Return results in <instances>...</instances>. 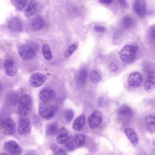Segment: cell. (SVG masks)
Returning a JSON list of instances; mask_svg holds the SVG:
<instances>
[{
  "label": "cell",
  "instance_id": "cell-1",
  "mask_svg": "<svg viewBox=\"0 0 155 155\" xmlns=\"http://www.w3.org/2000/svg\"><path fill=\"white\" fill-rule=\"evenodd\" d=\"M32 109V101L31 97L28 94H25L20 99L18 112L22 116L28 115Z\"/></svg>",
  "mask_w": 155,
  "mask_h": 155
},
{
  "label": "cell",
  "instance_id": "cell-2",
  "mask_svg": "<svg viewBox=\"0 0 155 155\" xmlns=\"http://www.w3.org/2000/svg\"><path fill=\"white\" fill-rule=\"evenodd\" d=\"M118 55L120 59L125 63H132L136 58V48L130 45H125L119 51Z\"/></svg>",
  "mask_w": 155,
  "mask_h": 155
},
{
  "label": "cell",
  "instance_id": "cell-3",
  "mask_svg": "<svg viewBox=\"0 0 155 155\" xmlns=\"http://www.w3.org/2000/svg\"><path fill=\"white\" fill-rule=\"evenodd\" d=\"M58 111V107L46 103H41L39 107L40 115L45 119L52 118L55 116Z\"/></svg>",
  "mask_w": 155,
  "mask_h": 155
},
{
  "label": "cell",
  "instance_id": "cell-4",
  "mask_svg": "<svg viewBox=\"0 0 155 155\" xmlns=\"http://www.w3.org/2000/svg\"><path fill=\"white\" fill-rule=\"evenodd\" d=\"M0 127L6 135H13L16 131L15 122L12 119L8 117L2 118L0 120Z\"/></svg>",
  "mask_w": 155,
  "mask_h": 155
},
{
  "label": "cell",
  "instance_id": "cell-5",
  "mask_svg": "<svg viewBox=\"0 0 155 155\" xmlns=\"http://www.w3.org/2000/svg\"><path fill=\"white\" fill-rule=\"evenodd\" d=\"M20 56L25 61L31 60L36 57V52L33 48L28 45H23L19 50Z\"/></svg>",
  "mask_w": 155,
  "mask_h": 155
},
{
  "label": "cell",
  "instance_id": "cell-6",
  "mask_svg": "<svg viewBox=\"0 0 155 155\" xmlns=\"http://www.w3.org/2000/svg\"><path fill=\"white\" fill-rule=\"evenodd\" d=\"M31 130V124L30 120L26 117L20 118L19 122L18 132L21 136L27 135L30 133Z\"/></svg>",
  "mask_w": 155,
  "mask_h": 155
},
{
  "label": "cell",
  "instance_id": "cell-7",
  "mask_svg": "<svg viewBox=\"0 0 155 155\" xmlns=\"http://www.w3.org/2000/svg\"><path fill=\"white\" fill-rule=\"evenodd\" d=\"M88 120L89 126L92 129L97 128L102 123V114L99 111L95 110L89 116Z\"/></svg>",
  "mask_w": 155,
  "mask_h": 155
},
{
  "label": "cell",
  "instance_id": "cell-8",
  "mask_svg": "<svg viewBox=\"0 0 155 155\" xmlns=\"http://www.w3.org/2000/svg\"><path fill=\"white\" fill-rule=\"evenodd\" d=\"M47 80V77L44 74L35 73L32 74L29 78L30 85L33 87L37 88L43 85Z\"/></svg>",
  "mask_w": 155,
  "mask_h": 155
},
{
  "label": "cell",
  "instance_id": "cell-9",
  "mask_svg": "<svg viewBox=\"0 0 155 155\" xmlns=\"http://www.w3.org/2000/svg\"><path fill=\"white\" fill-rule=\"evenodd\" d=\"M5 150L12 155H19L22 153V149L17 142L14 140H9L5 143L3 146Z\"/></svg>",
  "mask_w": 155,
  "mask_h": 155
},
{
  "label": "cell",
  "instance_id": "cell-10",
  "mask_svg": "<svg viewBox=\"0 0 155 155\" xmlns=\"http://www.w3.org/2000/svg\"><path fill=\"white\" fill-rule=\"evenodd\" d=\"M40 99L44 102H47L53 99L56 97V92L54 90L49 87L42 89L39 93Z\"/></svg>",
  "mask_w": 155,
  "mask_h": 155
},
{
  "label": "cell",
  "instance_id": "cell-11",
  "mask_svg": "<svg viewBox=\"0 0 155 155\" xmlns=\"http://www.w3.org/2000/svg\"><path fill=\"white\" fill-rule=\"evenodd\" d=\"M142 77L138 72H133L130 73L128 78V84L132 87H137L141 84Z\"/></svg>",
  "mask_w": 155,
  "mask_h": 155
},
{
  "label": "cell",
  "instance_id": "cell-12",
  "mask_svg": "<svg viewBox=\"0 0 155 155\" xmlns=\"http://www.w3.org/2000/svg\"><path fill=\"white\" fill-rule=\"evenodd\" d=\"M3 66L6 70V74L9 77H13L16 75L18 71L17 66L14 60L8 59L3 63Z\"/></svg>",
  "mask_w": 155,
  "mask_h": 155
},
{
  "label": "cell",
  "instance_id": "cell-13",
  "mask_svg": "<svg viewBox=\"0 0 155 155\" xmlns=\"http://www.w3.org/2000/svg\"><path fill=\"white\" fill-rule=\"evenodd\" d=\"M155 75L154 71H150L147 77V79L144 85L145 91L150 93L155 89Z\"/></svg>",
  "mask_w": 155,
  "mask_h": 155
},
{
  "label": "cell",
  "instance_id": "cell-14",
  "mask_svg": "<svg viewBox=\"0 0 155 155\" xmlns=\"http://www.w3.org/2000/svg\"><path fill=\"white\" fill-rule=\"evenodd\" d=\"M134 9L136 13L140 18L146 15V4L144 0H136L134 3Z\"/></svg>",
  "mask_w": 155,
  "mask_h": 155
},
{
  "label": "cell",
  "instance_id": "cell-15",
  "mask_svg": "<svg viewBox=\"0 0 155 155\" xmlns=\"http://www.w3.org/2000/svg\"><path fill=\"white\" fill-rule=\"evenodd\" d=\"M117 115L119 117L122 119H128L132 116V110L127 105L121 106L117 111Z\"/></svg>",
  "mask_w": 155,
  "mask_h": 155
},
{
  "label": "cell",
  "instance_id": "cell-16",
  "mask_svg": "<svg viewBox=\"0 0 155 155\" xmlns=\"http://www.w3.org/2000/svg\"><path fill=\"white\" fill-rule=\"evenodd\" d=\"M9 28L12 31L20 32L22 30V25L21 21L17 18H12L8 23Z\"/></svg>",
  "mask_w": 155,
  "mask_h": 155
},
{
  "label": "cell",
  "instance_id": "cell-17",
  "mask_svg": "<svg viewBox=\"0 0 155 155\" xmlns=\"http://www.w3.org/2000/svg\"><path fill=\"white\" fill-rule=\"evenodd\" d=\"M124 132L133 145L136 146L138 144V137L133 129L130 127L126 128Z\"/></svg>",
  "mask_w": 155,
  "mask_h": 155
},
{
  "label": "cell",
  "instance_id": "cell-18",
  "mask_svg": "<svg viewBox=\"0 0 155 155\" xmlns=\"http://www.w3.org/2000/svg\"><path fill=\"white\" fill-rule=\"evenodd\" d=\"M85 123V116L81 115L76 118L72 124V128L76 131H80L83 129Z\"/></svg>",
  "mask_w": 155,
  "mask_h": 155
},
{
  "label": "cell",
  "instance_id": "cell-19",
  "mask_svg": "<svg viewBox=\"0 0 155 155\" xmlns=\"http://www.w3.org/2000/svg\"><path fill=\"white\" fill-rule=\"evenodd\" d=\"M45 26V21L42 18L37 17L32 20L30 24L31 29L33 30L41 29Z\"/></svg>",
  "mask_w": 155,
  "mask_h": 155
},
{
  "label": "cell",
  "instance_id": "cell-20",
  "mask_svg": "<svg viewBox=\"0 0 155 155\" xmlns=\"http://www.w3.org/2000/svg\"><path fill=\"white\" fill-rule=\"evenodd\" d=\"M6 101L9 106H16L19 102L18 95L14 92H10L7 95Z\"/></svg>",
  "mask_w": 155,
  "mask_h": 155
},
{
  "label": "cell",
  "instance_id": "cell-21",
  "mask_svg": "<svg viewBox=\"0 0 155 155\" xmlns=\"http://www.w3.org/2000/svg\"><path fill=\"white\" fill-rule=\"evenodd\" d=\"M68 137V131L67 129L64 127L61 128L58 133L57 137V141L59 144H63L67 140Z\"/></svg>",
  "mask_w": 155,
  "mask_h": 155
},
{
  "label": "cell",
  "instance_id": "cell-22",
  "mask_svg": "<svg viewBox=\"0 0 155 155\" xmlns=\"http://www.w3.org/2000/svg\"><path fill=\"white\" fill-rule=\"evenodd\" d=\"M74 142L77 147L84 146L86 142V136L84 134H76L74 137Z\"/></svg>",
  "mask_w": 155,
  "mask_h": 155
},
{
  "label": "cell",
  "instance_id": "cell-23",
  "mask_svg": "<svg viewBox=\"0 0 155 155\" xmlns=\"http://www.w3.org/2000/svg\"><path fill=\"white\" fill-rule=\"evenodd\" d=\"M37 2L34 0H32L30 2L28 7L25 11V15L28 17H31L35 13L37 9Z\"/></svg>",
  "mask_w": 155,
  "mask_h": 155
},
{
  "label": "cell",
  "instance_id": "cell-24",
  "mask_svg": "<svg viewBox=\"0 0 155 155\" xmlns=\"http://www.w3.org/2000/svg\"><path fill=\"white\" fill-rule=\"evenodd\" d=\"M41 51L43 57L46 60L50 61L52 59V53L51 51L50 48L48 44H44L42 46Z\"/></svg>",
  "mask_w": 155,
  "mask_h": 155
},
{
  "label": "cell",
  "instance_id": "cell-25",
  "mask_svg": "<svg viewBox=\"0 0 155 155\" xmlns=\"http://www.w3.org/2000/svg\"><path fill=\"white\" fill-rule=\"evenodd\" d=\"M58 132V126L55 123H50L47 126L46 133L48 136H54Z\"/></svg>",
  "mask_w": 155,
  "mask_h": 155
},
{
  "label": "cell",
  "instance_id": "cell-26",
  "mask_svg": "<svg viewBox=\"0 0 155 155\" xmlns=\"http://www.w3.org/2000/svg\"><path fill=\"white\" fill-rule=\"evenodd\" d=\"M101 75L99 70H94L91 71L90 74L89 78L91 82L93 83H97L101 79Z\"/></svg>",
  "mask_w": 155,
  "mask_h": 155
},
{
  "label": "cell",
  "instance_id": "cell-27",
  "mask_svg": "<svg viewBox=\"0 0 155 155\" xmlns=\"http://www.w3.org/2000/svg\"><path fill=\"white\" fill-rule=\"evenodd\" d=\"M65 143H66V146L67 148L69 150H73L77 148L74 142V138L70 136L68 137Z\"/></svg>",
  "mask_w": 155,
  "mask_h": 155
},
{
  "label": "cell",
  "instance_id": "cell-28",
  "mask_svg": "<svg viewBox=\"0 0 155 155\" xmlns=\"http://www.w3.org/2000/svg\"><path fill=\"white\" fill-rule=\"evenodd\" d=\"M87 77V71L85 69H82L79 72L78 78L79 81L81 83H84L86 82Z\"/></svg>",
  "mask_w": 155,
  "mask_h": 155
},
{
  "label": "cell",
  "instance_id": "cell-29",
  "mask_svg": "<svg viewBox=\"0 0 155 155\" xmlns=\"http://www.w3.org/2000/svg\"><path fill=\"white\" fill-rule=\"evenodd\" d=\"M28 0H15V6L18 11H21L28 4Z\"/></svg>",
  "mask_w": 155,
  "mask_h": 155
},
{
  "label": "cell",
  "instance_id": "cell-30",
  "mask_svg": "<svg viewBox=\"0 0 155 155\" xmlns=\"http://www.w3.org/2000/svg\"><path fill=\"white\" fill-rule=\"evenodd\" d=\"M133 24L132 20L129 17H125L122 20V26L125 28H130L133 26Z\"/></svg>",
  "mask_w": 155,
  "mask_h": 155
},
{
  "label": "cell",
  "instance_id": "cell-31",
  "mask_svg": "<svg viewBox=\"0 0 155 155\" xmlns=\"http://www.w3.org/2000/svg\"><path fill=\"white\" fill-rule=\"evenodd\" d=\"M74 113L71 109H68L65 111L64 117L68 122H70L74 117Z\"/></svg>",
  "mask_w": 155,
  "mask_h": 155
},
{
  "label": "cell",
  "instance_id": "cell-32",
  "mask_svg": "<svg viewBox=\"0 0 155 155\" xmlns=\"http://www.w3.org/2000/svg\"><path fill=\"white\" fill-rule=\"evenodd\" d=\"M51 149L55 154H61V155H65L68 153L65 151V150L61 148L58 147L57 145L53 144L51 146Z\"/></svg>",
  "mask_w": 155,
  "mask_h": 155
},
{
  "label": "cell",
  "instance_id": "cell-33",
  "mask_svg": "<svg viewBox=\"0 0 155 155\" xmlns=\"http://www.w3.org/2000/svg\"><path fill=\"white\" fill-rule=\"evenodd\" d=\"M77 46L76 44H71V45L67 49L66 53H65V57H66V58H68V57L71 56V55L73 54V53H74V51L77 49Z\"/></svg>",
  "mask_w": 155,
  "mask_h": 155
},
{
  "label": "cell",
  "instance_id": "cell-34",
  "mask_svg": "<svg viewBox=\"0 0 155 155\" xmlns=\"http://www.w3.org/2000/svg\"><path fill=\"white\" fill-rule=\"evenodd\" d=\"M146 129L151 133H154L155 131V122H146Z\"/></svg>",
  "mask_w": 155,
  "mask_h": 155
},
{
  "label": "cell",
  "instance_id": "cell-35",
  "mask_svg": "<svg viewBox=\"0 0 155 155\" xmlns=\"http://www.w3.org/2000/svg\"><path fill=\"white\" fill-rule=\"evenodd\" d=\"M117 66L114 62L110 63L108 66V69L110 72H115L117 70Z\"/></svg>",
  "mask_w": 155,
  "mask_h": 155
},
{
  "label": "cell",
  "instance_id": "cell-36",
  "mask_svg": "<svg viewBox=\"0 0 155 155\" xmlns=\"http://www.w3.org/2000/svg\"><path fill=\"white\" fill-rule=\"evenodd\" d=\"M145 121L148 122H155V116L154 115H147L145 118Z\"/></svg>",
  "mask_w": 155,
  "mask_h": 155
},
{
  "label": "cell",
  "instance_id": "cell-37",
  "mask_svg": "<svg viewBox=\"0 0 155 155\" xmlns=\"http://www.w3.org/2000/svg\"><path fill=\"white\" fill-rule=\"evenodd\" d=\"M94 29L97 32H103L105 31V27L102 26H100V25H97L94 27Z\"/></svg>",
  "mask_w": 155,
  "mask_h": 155
},
{
  "label": "cell",
  "instance_id": "cell-38",
  "mask_svg": "<svg viewBox=\"0 0 155 155\" xmlns=\"http://www.w3.org/2000/svg\"><path fill=\"white\" fill-rule=\"evenodd\" d=\"M150 36L151 40H154L155 38V28H153V27L151 28V30H150Z\"/></svg>",
  "mask_w": 155,
  "mask_h": 155
},
{
  "label": "cell",
  "instance_id": "cell-39",
  "mask_svg": "<svg viewBox=\"0 0 155 155\" xmlns=\"http://www.w3.org/2000/svg\"><path fill=\"white\" fill-rule=\"evenodd\" d=\"M113 0H100L101 3L102 4L109 5L111 4L113 2Z\"/></svg>",
  "mask_w": 155,
  "mask_h": 155
},
{
  "label": "cell",
  "instance_id": "cell-40",
  "mask_svg": "<svg viewBox=\"0 0 155 155\" xmlns=\"http://www.w3.org/2000/svg\"><path fill=\"white\" fill-rule=\"evenodd\" d=\"M118 2L122 8H125L127 7V3L126 0H118Z\"/></svg>",
  "mask_w": 155,
  "mask_h": 155
},
{
  "label": "cell",
  "instance_id": "cell-41",
  "mask_svg": "<svg viewBox=\"0 0 155 155\" xmlns=\"http://www.w3.org/2000/svg\"><path fill=\"white\" fill-rule=\"evenodd\" d=\"M2 89H3V85L1 83H0V94L2 91Z\"/></svg>",
  "mask_w": 155,
  "mask_h": 155
}]
</instances>
